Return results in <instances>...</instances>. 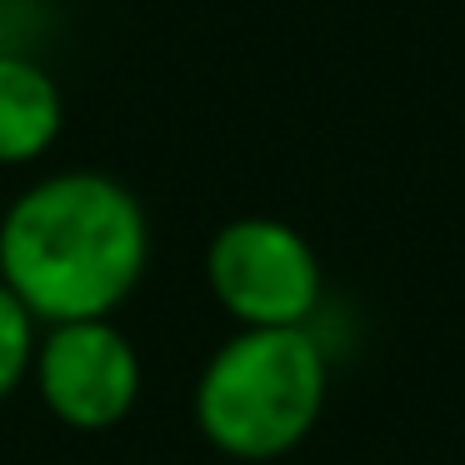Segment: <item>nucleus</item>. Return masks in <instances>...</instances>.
Listing matches in <instances>:
<instances>
[{
	"label": "nucleus",
	"instance_id": "1",
	"mask_svg": "<svg viewBox=\"0 0 465 465\" xmlns=\"http://www.w3.org/2000/svg\"><path fill=\"white\" fill-rule=\"evenodd\" d=\"M151 265V215L105 171H51L0 215V281L41 325L111 321Z\"/></svg>",
	"mask_w": 465,
	"mask_h": 465
},
{
	"label": "nucleus",
	"instance_id": "2",
	"mask_svg": "<svg viewBox=\"0 0 465 465\" xmlns=\"http://www.w3.org/2000/svg\"><path fill=\"white\" fill-rule=\"evenodd\" d=\"M331 351L315 325L235 331L195 375L191 411L201 435L231 460H281L321 425Z\"/></svg>",
	"mask_w": 465,
	"mask_h": 465
},
{
	"label": "nucleus",
	"instance_id": "3",
	"mask_svg": "<svg viewBox=\"0 0 465 465\" xmlns=\"http://www.w3.org/2000/svg\"><path fill=\"white\" fill-rule=\"evenodd\" d=\"M205 285L241 331L315 325L325 271L315 245L275 215H235L205 245Z\"/></svg>",
	"mask_w": 465,
	"mask_h": 465
},
{
	"label": "nucleus",
	"instance_id": "4",
	"mask_svg": "<svg viewBox=\"0 0 465 465\" xmlns=\"http://www.w3.org/2000/svg\"><path fill=\"white\" fill-rule=\"evenodd\" d=\"M31 381L45 411L71 430H115L141 401V351L115 321L45 325Z\"/></svg>",
	"mask_w": 465,
	"mask_h": 465
},
{
	"label": "nucleus",
	"instance_id": "5",
	"mask_svg": "<svg viewBox=\"0 0 465 465\" xmlns=\"http://www.w3.org/2000/svg\"><path fill=\"white\" fill-rule=\"evenodd\" d=\"M65 131V91L41 55H0V171L45 161Z\"/></svg>",
	"mask_w": 465,
	"mask_h": 465
},
{
	"label": "nucleus",
	"instance_id": "6",
	"mask_svg": "<svg viewBox=\"0 0 465 465\" xmlns=\"http://www.w3.org/2000/svg\"><path fill=\"white\" fill-rule=\"evenodd\" d=\"M35 345H41V321L25 311V301L0 281V401H11L35 365Z\"/></svg>",
	"mask_w": 465,
	"mask_h": 465
},
{
	"label": "nucleus",
	"instance_id": "7",
	"mask_svg": "<svg viewBox=\"0 0 465 465\" xmlns=\"http://www.w3.org/2000/svg\"><path fill=\"white\" fill-rule=\"evenodd\" d=\"M55 31L45 0H0V55H41Z\"/></svg>",
	"mask_w": 465,
	"mask_h": 465
}]
</instances>
